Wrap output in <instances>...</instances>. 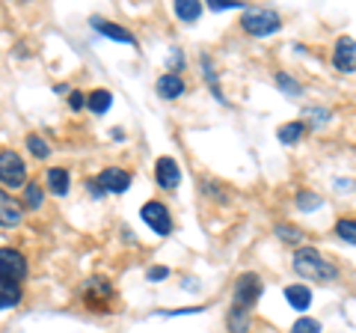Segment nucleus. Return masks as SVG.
Here are the masks:
<instances>
[{"mask_svg":"<svg viewBox=\"0 0 356 333\" xmlns=\"http://www.w3.org/2000/svg\"><path fill=\"white\" fill-rule=\"evenodd\" d=\"M291 333H321V321L303 316V318H297L291 325Z\"/></svg>","mask_w":356,"mask_h":333,"instance_id":"28","label":"nucleus"},{"mask_svg":"<svg viewBox=\"0 0 356 333\" xmlns=\"http://www.w3.org/2000/svg\"><path fill=\"white\" fill-rule=\"evenodd\" d=\"M42 203H44L42 185H39V182H27V185H24V208H27V212H39Z\"/></svg>","mask_w":356,"mask_h":333,"instance_id":"21","label":"nucleus"},{"mask_svg":"<svg viewBox=\"0 0 356 333\" xmlns=\"http://www.w3.org/2000/svg\"><path fill=\"white\" fill-rule=\"evenodd\" d=\"M81 297H83V304L92 309V313H107L110 301H113V286H110L107 277L95 274V277H89V280H83Z\"/></svg>","mask_w":356,"mask_h":333,"instance_id":"3","label":"nucleus"},{"mask_svg":"<svg viewBox=\"0 0 356 333\" xmlns=\"http://www.w3.org/2000/svg\"><path fill=\"white\" fill-rule=\"evenodd\" d=\"M261 277L252 274V271H243L238 280H235V288H232V307H243V309H252L255 301L261 297Z\"/></svg>","mask_w":356,"mask_h":333,"instance_id":"5","label":"nucleus"},{"mask_svg":"<svg viewBox=\"0 0 356 333\" xmlns=\"http://www.w3.org/2000/svg\"><path fill=\"white\" fill-rule=\"evenodd\" d=\"M202 69H205V77H208V86L211 90H214V95H217V102H226V98H222V93H220V86H217V72H214V63H211V57H205L202 54Z\"/></svg>","mask_w":356,"mask_h":333,"instance_id":"26","label":"nucleus"},{"mask_svg":"<svg viewBox=\"0 0 356 333\" xmlns=\"http://www.w3.org/2000/svg\"><path fill=\"white\" fill-rule=\"evenodd\" d=\"M27 274H30V265L24 253L13 247H0V277L3 280L21 283V280H27Z\"/></svg>","mask_w":356,"mask_h":333,"instance_id":"7","label":"nucleus"},{"mask_svg":"<svg viewBox=\"0 0 356 333\" xmlns=\"http://www.w3.org/2000/svg\"><path fill=\"white\" fill-rule=\"evenodd\" d=\"M54 93H57V95H69L72 90H69V86H65V84H57V86H54Z\"/></svg>","mask_w":356,"mask_h":333,"instance_id":"36","label":"nucleus"},{"mask_svg":"<svg viewBox=\"0 0 356 333\" xmlns=\"http://www.w3.org/2000/svg\"><path fill=\"white\" fill-rule=\"evenodd\" d=\"M21 220H24V203H18L13 194H6L3 187H0V226H21Z\"/></svg>","mask_w":356,"mask_h":333,"instance_id":"11","label":"nucleus"},{"mask_svg":"<svg viewBox=\"0 0 356 333\" xmlns=\"http://www.w3.org/2000/svg\"><path fill=\"white\" fill-rule=\"evenodd\" d=\"M280 134V140H282V146H297L300 143V137L306 134V122L303 119H297V122H285V125L276 131Z\"/></svg>","mask_w":356,"mask_h":333,"instance_id":"19","label":"nucleus"},{"mask_svg":"<svg viewBox=\"0 0 356 333\" xmlns=\"http://www.w3.org/2000/svg\"><path fill=\"white\" fill-rule=\"evenodd\" d=\"M154 179H158V185L163 191H175V187L181 185V166H178L175 158L163 155V158L154 161Z\"/></svg>","mask_w":356,"mask_h":333,"instance_id":"8","label":"nucleus"},{"mask_svg":"<svg viewBox=\"0 0 356 333\" xmlns=\"http://www.w3.org/2000/svg\"><path fill=\"white\" fill-rule=\"evenodd\" d=\"M208 9L211 13H222V9H243V3H238V0H229V3H222V0H208Z\"/></svg>","mask_w":356,"mask_h":333,"instance_id":"30","label":"nucleus"},{"mask_svg":"<svg viewBox=\"0 0 356 333\" xmlns=\"http://www.w3.org/2000/svg\"><path fill=\"white\" fill-rule=\"evenodd\" d=\"M44 179H48V191L54 196H65L72 187V179H69V170H63V166H48L44 170Z\"/></svg>","mask_w":356,"mask_h":333,"instance_id":"14","label":"nucleus"},{"mask_svg":"<svg viewBox=\"0 0 356 333\" xmlns=\"http://www.w3.org/2000/svg\"><path fill=\"white\" fill-rule=\"evenodd\" d=\"M332 65H336L339 72H356V39L350 36H341L336 42V48H332Z\"/></svg>","mask_w":356,"mask_h":333,"instance_id":"9","label":"nucleus"},{"mask_svg":"<svg viewBox=\"0 0 356 333\" xmlns=\"http://www.w3.org/2000/svg\"><path fill=\"white\" fill-rule=\"evenodd\" d=\"M276 86H280L288 98H300V95H303V86H300L288 72H276Z\"/></svg>","mask_w":356,"mask_h":333,"instance_id":"22","label":"nucleus"},{"mask_svg":"<svg viewBox=\"0 0 356 333\" xmlns=\"http://www.w3.org/2000/svg\"><path fill=\"white\" fill-rule=\"evenodd\" d=\"M166 277H170V268H163V265H161V268H149L146 271V280L149 283H161V280H166Z\"/></svg>","mask_w":356,"mask_h":333,"instance_id":"31","label":"nucleus"},{"mask_svg":"<svg viewBox=\"0 0 356 333\" xmlns=\"http://www.w3.org/2000/svg\"><path fill=\"white\" fill-rule=\"evenodd\" d=\"M140 217H143V224L154 232V235H170V232H172L170 208H166L163 203H158V199H149V203L140 208Z\"/></svg>","mask_w":356,"mask_h":333,"instance_id":"6","label":"nucleus"},{"mask_svg":"<svg viewBox=\"0 0 356 333\" xmlns=\"http://www.w3.org/2000/svg\"><path fill=\"white\" fill-rule=\"evenodd\" d=\"M86 187H89V194H92V199H102L107 191L102 185H98V179H86Z\"/></svg>","mask_w":356,"mask_h":333,"instance_id":"35","label":"nucleus"},{"mask_svg":"<svg viewBox=\"0 0 356 333\" xmlns=\"http://www.w3.org/2000/svg\"><path fill=\"white\" fill-rule=\"evenodd\" d=\"M21 185H27V164L15 149H3L0 152V187L15 191Z\"/></svg>","mask_w":356,"mask_h":333,"instance_id":"4","label":"nucleus"},{"mask_svg":"<svg viewBox=\"0 0 356 333\" xmlns=\"http://www.w3.org/2000/svg\"><path fill=\"white\" fill-rule=\"evenodd\" d=\"M321 206V194H312V191H300L297 194V208H303V212H315Z\"/></svg>","mask_w":356,"mask_h":333,"instance_id":"27","label":"nucleus"},{"mask_svg":"<svg viewBox=\"0 0 356 333\" xmlns=\"http://www.w3.org/2000/svg\"><path fill=\"white\" fill-rule=\"evenodd\" d=\"M285 301L291 304V307L297 309V313H306V309L312 307V288L300 286V283L285 286Z\"/></svg>","mask_w":356,"mask_h":333,"instance_id":"15","label":"nucleus"},{"mask_svg":"<svg viewBox=\"0 0 356 333\" xmlns=\"http://www.w3.org/2000/svg\"><path fill=\"white\" fill-rule=\"evenodd\" d=\"M273 232H276V235H280L285 244H297V241H303V232L294 229V226H285V224H280Z\"/></svg>","mask_w":356,"mask_h":333,"instance_id":"29","label":"nucleus"},{"mask_svg":"<svg viewBox=\"0 0 356 333\" xmlns=\"http://www.w3.org/2000/svg\"><path fill=\"white\" fill-rule=\"evenodd\" d=\"M336 235H339L341 241H348V244H356V220L341 217L339 224H336Z\"/></svg>","mask_w":356,"mask_h":333,"instance_id":"24","label":"nucleus"},{"mask_svg":"<svg viewBox=\"0 0 356 333\" xmlns=\"http://www.w3.org/2000/svg\"><path fill=\"white\" fill-rule=\"evenodd\" d=\"M154 90H158V95L163 98V102H175V98L184 95V81L178 72H166L158 77V84H154Z\"/></svg>","mask_w":356,"mask_h":333,"instance_id":"13","label":"nucleus"},{"mask_svg":"<svg viewBox=\"0 0 356 333\" xmlns=\"http://www.w3.org/2000/svg\"><path fill=\"white\" fill-rule=\"evenodd\" d=\"M294 271L300 277H306V280H315V283H330V280L339 277L336 265L327 262L318 250H312V247H303V250L294 253Z\"/></svg>","mask_w":356,"mask_h":333,"instance_id":"1","label":"nucleus"},{"mask_svg":"<svg viewBox=\"0 0 356 333\" xmlns=\"http://www.w3.org/2000/svg\"><path fill=\"white\" fill-rule=\"evenodd\" d=\"M18 304H21V283H13V280H3V277H0V309L18 307Z\"/></svg>","mask_w":356,"mask_h":333,"instance_id":"20","label":"nucleus"},{"mask_svg":"<svg viewBox=\"0 0 356 333\" xmlns=\"http://www.w3.org/2000/svg\"><path fill=\"white\" fill-rule=\"evenodd\" d=\"M102 36H107V39H113V42H122V45H131V48H137V36H134L131 30H125L122 24H116V21H107V18H98V15H92V21H89Z\"/></svg>","mask_w":356,"mask_h":333,"instance_id":"10","label":"nucleus"},{"mask_svg":"<svg viewBox=\"0 0 356 333\" xmlns=\"http://www.w3.org/2000/svg\"><path fill=\"white\" fill-rule=\"evenodd\" d=\"M27 149L36 155L39 161H44V158L51 155V146H48V143H44V137H39V134H27Z\"/></svg>","mask_w":356,"mask_h":333,"instance_id":"25","label":"nucleus"},{"mask_svg":"<svg viewBox=\"0 0 356 333\" xmlns=\"http://www.w3.org/2000/svg\"><path fill=\"white\" fill-rule=\"evenodd\" d=\"M86 107L92 110L95 116L107 114V110L113 107V93H110V90H92V93L86 95Z\"/></svg>","mask_w":356,"mask_h":333,"instance_id":"17","label":"nucleus"},{"mask_svg":"<svg viewBox=\"0 0 356 333\" xmlns=\"http://www.w3.org/2000/svg\"><path fill=\"white\" fill-rule=\"evenodd\" d=\"M83 104H86V95L77 93V90H72V93H69V107H72V110H81Z\"/></svg>","mask_w":356,"mask_h":333,"instance_id":"33","label":"nucleus"},{"mask_svg":"<svg viewBox=\"0 0 356 333\" xmlns=\"http://www.w3.org/2000/svg\"><path fill=\"white\" fill-rule=\"evenodd\" d=\"M170 69H172V72H175V69L181 72V69H184V54L178 51V48H172V54H170Z\"/></svg>","mask_w":356,"mask_h":333,"instance_id":"32","label":"nucleus"},{"mask_svg":"<svg viewBox=\"0 0 356 333\" xmlns=\"http://www.w3.org/2000/svg\"><path fill=\"white\" fill-rule=\"evenodd\" d=\"M172 13L178 21H184V24H193V21L202 15V3H196V0H175Z\"/></svg>","mask_w":356,"mask_h":333,"instance_id":"18","label":"nucleus"},{"mask_svg":"<svg viewBox=\"0 0 356 333\" xmlns=\"http://www.w3.org/2000/svg\"><path fill=\"white\" fill-rule=\"evenodd\" d=\"M330 110L327 107H309L306 110V119L303 122H309V128H315V131H321V128H324L327 125V122H330Z\"/></svg>","mask_w":356,"mask_h":333,"instance_id":"23","label":"nucleus"},{"mask_svg":"<svg viewBox=\"0 0 356 333\" xmlns=\"http://www.w3.org/2000/svg\"><path fill=\"white\" fill-rule=\"evenodd\" d=\"M202 313V307H181V309H163V316H193Z\"/></svg>","mask_w":356,"mask_h":333,"instance_id":"34","label":"nucleus"},{"mask_svg":"<svg viewBox=\"0 0 356 333\" xmlns=\"http://www.w3.org/2000/svg\"><path fill=\"white\" fill-rule=\"evenodd\" d=\"M250 325H252V313L243 307H232L229 316H226V327L229 333H250Z\"/></svg>","mask_w":356,"mask_h":333,"instance_id":"16","label":"nucleus"},{"mask_svg":"<svg viewBox=\"0 0 356 333\" xmlns=\"http://www.w3.org/2000/svg\"><path fill=\"white\" fill-rule=\"evenodd\" d=\"M241 27L250 33V36H273V33H280L282 27V21L280 15L273 13V9H264V6H250V9H243V18H241Z\"/></svg>","mask_w":356,"mask_h":333,"instance_id":"2","label":"nucleus"},{"mask_svg":"<svg viewBox=\"0 0 356 333\" xmlns=\"http://www.w3.org/2000/svg\"><path fill=\"white\" fill-rule=\"evenodd\" d=\"M98 185H102L107 194H125L131 187V173L122 170V166H107V170L98 173Z\"/></svg>","mask_w":356,"mask_h":333,"instance_id":"12","label":"nucleus"}]
</instances>
